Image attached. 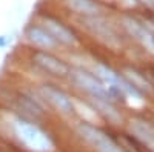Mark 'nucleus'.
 <instances>
[{"instance_id": "nucleus-1", "label": "nucleus", "mask_w": 154, "mask_h": 152, "mask_svg": "<svg viewBox=\"0 0 154 152\" xmlns=\"http://www.w3.org/2000/svg\"><path fill=\"white\" fill-rule=\"evenodd\" d=\"M19 132H20V138L31 149H35V151H46L48 149V146H49L48 138L37 128H32L29 124H20Z\"/></svg>"}, {"instance_id": "nucleus-2", "label": "nucleus", "mask_w": 154, "mask_h": 152, "mask_svg": "<svg viewBox=\"0 0 154 152\" xmlns=\"http://www.w3.org/2000/svg\"><path fill=\"white\" fill-rule=\"evenodd\" d=\"M82 134L85 138H88L100 152H122L117 146H116L108 137H105L102 132L91 129V128H82Z\"/></svg>"}]
</instances>
